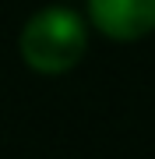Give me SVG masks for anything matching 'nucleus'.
I'll return each mask as SVG.
<instances>
[{
  "label": "nucleus",
  "instance_id": "1",
  "mask_svg": "<svg viewBox=\"0 0 155 159\" xmlns=\"http://www.w3.org/2000/svg\"><path fill=\"white\" fill-rule=\"evenodd\" d=\"M85 57V21L67 7H46L21 32V60L39 74H63Z\"/></svg>",
  "mask_w": 155,
  "mask_h": 159
},
{
  "label": "nucleus",
  "instance_id": "2",
  "mask_svg": "<svg viewBox=\"0 0 155 159\" xmlns=\"http://www.w3.org/2000/svg\"><path fill=\"white\" fill-rule=\"evenodd\" d=\"M88 18L109 39L134 43L155 29V0H88Z\"/></svg>",
  "mask_w": 155,
  "mask_h": 159
}]
</instances>
